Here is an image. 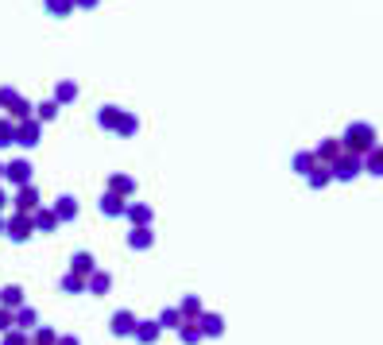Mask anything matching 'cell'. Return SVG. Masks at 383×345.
Here are the masks:
<instances>
[{"label":"cell","mask_w":383,"mask_h":345,"mask_svg":"<svg viewBox=\"0 0 383 345\" xmlns=\"http://www.w3.org/2000/svg\"><path fill=\"white\" fill-rule=\"evenodd\" d=\"M375 144H380V132H375V124H368V120H353V124L344 129V136H341V148L356 151V156L372 151Z\"/></svg>","instance_id":"cell-1"},{"label":"cell","mask_w":383,"mask_h":345,"mask_svg":"<svg viewBox=\"0 0 383 345\" xmlns=\"http://www.w3.org/2000/svg\"><path fill=\"white\" fill-rule=\"evenodd\" d=\"M0 237H8L12 245H28V241L35 237V229H31V217H28V214H16V209H12V214L4 217V233H0Z\"/></svg>","instance_id":"cell-2"},{"label":"cell","mask_w":383,"mask_h":345,"mask_svg":"<svg viewBox=\"0 0 383 345\" xmlns=\"http://www.w3.org/2000/svg\"><path fill=\"white\" fill-rule=\"evenodd\" d=\"M329 171H333V183H353L356 175H364V159L356 156V151H341V156L329 163Z\"/></svg>","instance_id":"cell-3"},{"label":"cell","mask_w":383,"mask_h":345,"mask_svg":"<svg viewBox=\"0 0 383 345\" xmlns=\"http://www.w3.org/2000/svg\"><path fill=\"white\" fill-rule=\"evenodd\" d=\"M31 175H35V167H31L28 156H16V159H8V163H4V178H8L12 187H28Z\"/></svg>","instance_id":"cell-4"},{"label":"cell","mask_w":383,"mask_h":345,"mask_svg":"<svg viewBox=\"0 0 383 345\" xmlns=\"http://www.w3.org/2000/svg\"><path fill=\"white\" fill-rule=\"evenodd\" d=\"M12 144H16V148H39V144H43V124L35 117L20 120V124H16V140H12Z\"/></svg>","instance_id":"cell-5"},{"label":"cell","mask_w":383,"mask_h":345,"mask_svg":"<svg viewBox=\"0 0 383 345\" xmlns=\"http://www.w3.org/2000/svg\"><path fill=\"white\" fill-rule=\"evenodd\" d=\"M39 190H35V183H28V187H16V194H12V209L16 214H31V209H39Z\"/></svg>","instance_id":"cell-6"},{"label":"cell","mask_w":383,"mask_h":345,"mask_svg":"<svg viewBox=\"0 0 383 345\" xmlns=\"http://www.w3.org/2000/svg\"><path fill=\"white\" fill-rule=\"evenodd\" d=\"M132 337H136L139 345H155L159 337H163V330H159L155 318H136V330H132Z\"/></svg>","instance_id":"cell-7"},{"label":"cell","mask_w":383,"mask_h":345,"mask_svg":"<svg viewBox=\"0 0 383 345\" xmlns=\"http://www.w3.org/2000/svg\"><path fill=\"white\" fill-rule=\"evenodd\" d=\"M132 330H136V315L132 310H117L108 318V334L112 337H132Z\"/></svg>","instance_id":"cell-8"},{"label":"cell","mask_w":383,"mask_h":345,"mask_svg":"<svg viewBox=\"0 0 383 345\" xmlns=\"http://www.w3.org/2000/svg\"><path fill=\"white\" fill-rule=\"evenodd\" d=\"M197 330H202V337H221L225 334V318L217 315V310H202L197 315Z\"/></svg>","instance_id":"cell-9"},{"label":"cell","mask_w":383,"mask_h":345,"mask_svg":"<svg viewBox=\"0 0 383 345\" xmlns=\"http://www.w3.org/2000/svg\"><path fill=\"white\" fill-rule=\"evenodd\" d=\"M97 209H101V217H124L128 198H120V194H112V190H105V194H101V202H97Z\"/></svg>","instance_id":"cell-10"},{"label":"cell","mask_w":383,"mask_h":345,"mask_svg":"<svg viewBox=\"0 0 383 345\" xmlns=\"http://www.w3.org/2000/svg\"><path fill=\"white\" fill-rule=\"evenodd\" d=\"M86 291L89 295H108V291H112V276H108L105 268H93L86 276Z\"/></svg>","instance_id":"cell-11"},{"label":"cell","mask_w":383,"mask_h":345,"mask_svg":"<svg viewBox=\"0 0 383 345\" xmlns=\"http://www.w3.org/2000/svg\"><path fill=\"white\" fill-rule=\"evenodd\" d=\"M31 229H35V233H55V229H59V217L50 214V206H39V209H31Z\"/></svg>","instance_id":"cell-12"},{"label":"cell","mask_w":383,"mask_h":345,"mask_svg":"<svg viewBox=\"0 0 383 345\" xmlns=\"http://www.w3.org/2000/svg\"><path fill=\"white\" fill-rule=\"evenodd\" d=\"M105 190H112V194H120V198H132V194H136V175H124V171H117V175H108Z\"/></svg>","instance_id":"cell-13"},{"label":"cell","mask_w":383,"mask_h":345,"mask_svg":"<svg viewBox=\"0 0 383 345\" xmlns=\"http://www.w3.org/2000/svg\"><path fill=\"white\" fill-rule=\"evenodd\" d=\"M50 214L59 217V225H62V221H74V217H78V198H74V194H59V198H55V206H50Z\"/></svg>","instance_id":"cell-14"},{"label":"cell","mask_w":383,"mask_h":345,"mask_svg":"<svg viewBox=\"0 0 383 345\" xmlns=\"http://www.w3.org/2000/svg\"><path fill=\"white\" fill-rule=\"evenodd\" d=\"M128 245L136 248V252H148V248L155 245V229H151V225H132V233H128Z\"/></svg>","instance_id":"cell-15"},{"label":"cell","mask_w":383,"mask_h":345,"mask_svg":"<svg viewBox=\"0 0 383 345\" xmlns=\"http://www.w3.org/2000/svg\"><path fill=\"white\" fill-rule=\"evenodd\" d=\"M124 217L132 221V225H151V221H155V209H151L148 202H128Z\"/></svg>","instance_id":"cell-16"},{"label":"cell","mask_w":383,"mask_h":345,"mask_svg":"<svg viewBox=\"0 0 383 345\" xmlns=\"http://www.w3.org/2000/svg\"><path fill=\"white\" fill-rule=\"evenodd\" d=\"M341 151H344V148H341V136H325L322 144L314 148V159H317V163H333Z\"/></svg>","instance_id":"cell-17"},{"label":"cell","mask_w":383,"mask_h":345,"mask_svg":"<svg viewBox=\"0 0 383 345\" xmlns=\"http://www.w3.org/2000/svg\"><path fill=\"white\" fill-rule=\"evenodd\" d=\"M12 326H16V330H35V326H39V315H35V310H31L28 303L23 306H16V310H12Z\"/></svg>","instance_id":"cell-18"},{"label":"cell","mask_w":383,"mask_h":345,"mask_svg":"<svg viewBox=\"0 0 383 345\" xmlns=\"http://www.w3.org/2000/svg\"><path fill=\"white\" fill-rule=\"evenodd\" d=\"M120 117H124V109H120V105H101V109H97V124H101L105 132H117Z\"/></svg>","instance_id":"cell-19"},{"label":"cell","mask_w":383,"mask_h":345,"mask_svg":"<svg viewBox=\"0 0 383 345\" xmlns=\"http://www.w3.org/2000/svg\"><path fill=\"white\" fill-rule=\"evenodd\" d=\"M329 183H333V171H329V163H317V167L306 175V187H310V190H325Z\"/></svg>","instance_id":"cell-20"},{"label":"cell","mask_w":383,"mask_h":345,"mask_svg":"<svg viewBox=\"0 0 383 345\" xmlns=\"http://www.w3.org/2000/svg\"><path fill=\"white\" fill-rule=\"evenodd\" d=\"M55 101H59V105H74V101H78V82L74 78L55 82Z\"/></svg>","instance_id":"cell-21"},{"label":"cell","mask_w":383,"mask_h":345,"mask_svg":"<svg viewBox=\"0 0 383 345\" xmlns=\"http://www.w3.org/2000/svg\"><path fill=\"white\" fill-rule=\"evenodd\" d=\"M4 113H8V120H16V124H20V120H31V117H35V105H31L28 97H16L8 109H4Z\"/></svg>","instance_id":"cell-22"},{"label":"cell","mask_w":383,"mask_h":345,"mask_svg":"<svg viewBox=\"0 0 383 345\" xmlns=\"http://www.w3.org/2000/svg\"><path fill=\"white\" fill-rule=\"evenodd\" d=\"M206 306H202V299L197 295H182V303H178V315H182V322H197V315H202Z\"/></svg>","instance_id":"cell-23"},{"label":"cell","mask_w":383,"mask_h":345,"mask_svg":"<svg viewBox=\"0 0 383 345\" xmlns=\"http://www.w3.org/2000/svg\"><path fill=\"white\" fill-rule=\"evenodd\" d=\"M93 268H97V260H93V252H86V248L70 257V272H78V276H89Z\"/></svg>","instance_id":"cell-24"},{"label":"cell","mask_w":383,"mask_h":345,"mask_svg":"<svg viewBox=\"0 0 383 345\" xmlns=\"http://www.w3.org/2000/svg\"><path fill=\"white\" fill-rule=\"evenodd\" d=\"M0 306H8V310H16V306H23V287H20V283H8V287H0Z\"/></svg>","instance_id":"cell-25"},{"label":"cell","mask_w":383,"mask_h":345,"mask_svg":"<svg viewBox=\"0 0 383 345\" xmlns=\"http://www.w3.org/2000/svg\"><path fill=\"white\" fill-rule=\"evenodd\" d=\"M360 159H364V171H368V175H375V178L383 175V148H380V144H375L372 151H364Z\"/></svg>","instance_id":"cell-26"},{"label":"cell","mask_w":383,"mask_h":345,"mask_svg":"<svg viewBox=\"0 0 383 345\" xmlns=\"http://www.w3.org/2000/svg\"><path fill=\"white\" fill-rule=\"evenodd\" d=\"M291 167H295V175H310V171L317 167L314 151H295V156H291Z\"/></svg>","instance_id":"cell-27"},{"label":"cell","mask_w":383,"mask_h":345,"mask_svg":"<svg viewBox=\"0 0 383 345\" xmlns=\"http://www.w3.org/2000/svg\"><path fill=\"white\" fill-rule=\"evenodd\" d=\"M59 287H62V295H81V291H86V276H78V272H66V276L59 279Z\"/></svg>","instance_id":"cell-28"},{"label":"cell","mask_w":383,"mask_h":345,"mask_svg":"<svg viewBox=\"0 0 383 345\" xmlns=\"http://www.w3.org/2000/svg\"><path fill=\"white\" fill-rule=\"evenodd\" d=\"M31 345H55V342H59V330H55V326H35V330H31Z\"/></svg>","instance_id":"cell-29"},{"label":"cell","mask_w":383,"mask_h":345,"mask_svg":"<svg viewBox=\"0 0 383 345\" xmlns=\"http://www.w3.org/2000/svg\"><path fill=\"white\" fill-rule=\"evenodd\" d=\"M155 322H159V330H178V326H182V315H178V306H163Z\"/></svg>","instance_id":"cell-30"},{"label":"cell","mask_w":383,"mask_h":345,"mask_svg":"<svg viewBox=\"0 0 383 345\" xmlns=\"http://www.w3.org/2000/svg\"><path fill=\"white\" fill-rule=\"evenodd\" d=\"M43 8H47L55 20H66V16H74V0H43Z\"/></svg>","instance_id":"cell-31"},{"label":"cell","mask_w":383,"mask_h":345,"mask_svg":"<svg viewBox=\"0 0 383 345\" xmlns=\"http://www.w3.org/2000/svg\"><path fill=\"white\" fill-rule=\"evenodd\" d=\"M59 101H55V97H50V101H39V105H35V120H39V124H50V120H55V117H59Z\"/></svg>","instance_id":"cell-32"},{"label":"cell","mask_w":383,"mask_h":345,"mask_svg":"<svg viewBox=\"0 0 383 345\" xmlns=\"http://www.w3.org/2000/svg\"><path fill=\"white\" fill-rule=\"evenodd\" d=\"M136 132H139V117L124 109V117H120V124H117V136H136Z\"/></svg>","instance_id":"cell-33"},{"label":"cell","mask_w":383,"mask_h":345,"mask_svg":"<svg viewBox=\"0 0 383 345\" xmlns=\"http://www.w3.org/2000/svg\"><path fill=\"white\" fill-rule=\"evenodd\" d=\"M178 337H182V345L206 342V337H202V330H197V322H182V326H178Z\"/></svg>","instance_id":"cell-34"},{"label":"cell","mask_w":383,"mask_h":345,"mask_svg":"<svg viewBox=\"0 0 383 345\" xmlns=\"http://www.w3.org/2000/svg\"><path fill=\"white\" fill-rule=\"evenodd\" d=\"M12 140H16V120L0 117V151H4V148H12Z\"/></svg>","instance_id":"cell-35"},{"label":"cell","mask_w":383,"mask_h":345,"mask_svg":"<svg viewBox=\"0 0 383 345\" xmlns=\"http://www.w3.org/2000/svg\"><path fill=\"white\" fill-rule=\"evenodd\" d=\"M0 345H31V337H28V330H16V326H12V330L0 334Z\"/></svg>","instance_id":"cell-36"},{"label":"cell","mask_w":383,"mask_h":345,"mask_svg":"<svg viewBox=\"0 0 383 345\" xmlns=\"http://www.w3.org/2000/svg\"><path fill=\"white\" fill-rule=\"evenodd\" d=\"M16 97H20V93H16V89H12V86H0V109H8Z\"/></svg>","instance_id":"cell-37"},{"label":"cell","mask_w":383,"mask_h":345,"mask_svg":"<svg viewBox=\"0 0 383 345\" xmlns=\"http://www.w3.org/2000/svg\"><path fill=\"white\" fill-rule=\"evenodd\" d=\"M4 330H12V310L8 306H0V334H4Z\"/></svg>","instance_id":"cell-38"},{"label":"cell","mask_w":383,"mask_h":345,"mask_svg":"<svg viewBox=\"0 0 383 345\" xmlns=\"http://www.w3.org/2000/svg\"><path fill=\"white\" fill-rule=\"evenodd\" d=\"M55 345H81V337L78 334H59V342Z\"/></svg>","instance_id":"cell-39"},{"label":"cell","mask_w":383,"mask_h":345,"mask_svg":"<svg viewBox=\"0 0 383 345\" xmlns=\"http://www.w3.org/2000/svg\"><path fill=\"white\" fill-rule=\"evenodd\" d=\"M97 4H101V0H74V8H86V12H93Z\"/></svg>","instance_id":"cell-40"},{"label":"cell","mask_w":383,"mask_h":345,"mask_svg":"<svg viewBox=\"0 0 383 345\" xmlns=\"http://www.w3.org/2000/svg\"><path fill=\"white\" fill-rule=\"evenodd\" d=\"M8 206H12V198H8V190L0 187V214H4V209H8Z\"/></svg>","instance_id":"cell-41"},{"label":"cell","mask_w":383,"mask_h":345,"mask_svg":"<svg viewBox=\"0 0 383 345\" xmlns=\"http://www.w3.org/2000/svg\"><path fill=\"white\" fill-rule=\"evenodd\" d=\"M0 178H4V159H0Z\"/></svg>","instance_id":"cell-42"},{"label":"cell","mask_w":383,"mask_h":345,"mask_svg":"<svg viewBox=\"0 0 383 345\" xmlns=\"http://www.w3.org/2000/svg\"><path fill=\"white\" fill-rule=\"evenodd\" d=\"M0 233H4V214H0Z\"/></svg>","instance_id":"cell-43"}]
</instances>
